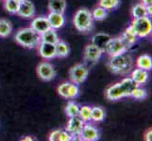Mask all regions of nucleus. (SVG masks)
Listing matches in <instances>:
<instances>
[{
    "label": "nucleus",
    "instance_id": "1",
    "mask_svg": "<svg viewBox=\"0 0 152 141\" xmlns=\"http://www.w3.org/2000/svg\"><path fill=\"white\" fill-rule=\"evenodd\" d=\"M138 85L130 77L124 78L121 82L109 87L106 90V97L110 101H117L124 97H130L132 91Z\"/></svg>",
    "mask_w": 152,
    "mask_h": 141
},
{
    "label": "nucleus",
    "instance_id": "2",
    "mask_svg": "<svg viewBox=\"0 0 152 141\" xmlns=\"http://www.w3.org/2000/svg\"><path fill=\"white\" fill-rule=\"evenodd\" d=\"M109 70L113 74L125 75L128 74L132 70L133 59L127 52L115 56H111L107 64Z\"/></svg>",
    "mask_w": 152,
    "mask_h": 141
},
{
    "label": "nucleus",
    "instance_id": "3",
    "mask_svg": "<svg viewBox=\"0 0 152 141\" xmlns=\"http://www.w3.org/2000/svg\"><path fill=\"white\" fill-rule=\"evenodd\" d=\"M15 40L24 47L34 48L41 43V36L31 27H26L17 31L15 34Z\"/></svg>",
    "mask_w": 152,
    "mask_h": 141
},
{
    "label": "nucleus",
    "instance_id": "4",
    "mask_svg": "<svg viewBox=\"0 0 152 141\" xmlns=\"http://www.w3.org/2000/svg\"><path fill=\"white\" fill-rule=\"evenodd\" d=\"M75 27L80 32H88L94 27V19L92 12L87 9H80L75 13L74 16Z\"/></svg>",
    "mask_w": 152,
    "mask_h": 141
},
{
    "label": "nucleus",
    "instance_id": "5",
    "mask_svg": "<svg viewBox=\"0 0 152 141\" xmlns=\"http://www.w3.org/2000/svg\"><path fill=\"white\" fill-rule=\"evenodd\" d=\"M130 27H132L138 38L148 37L152 31V23L149 17L133 19Z\"/></svg>",
    "mask_w": 152,
    "mask_h": 141
},
{
    "label": "nucleus",
    "instance_id": "6",
    "mask_svg": "<svg viewBox=\"0 0 152 141\" xmlns=\"http://www.w3.org/2000/svg\"><path fill=\"white\" fill-rule=\"evenodd\" d=\"M128 51V47L125 44L121 37L112 38L109 40V43L106 45L105 52L109 55V56H115L120 54H123Z\"/></svg>",
    "mask_w": 152,
    "mask_h": 141
},
{
    "label": "nucleus",
    "instance_id": "7",
    "mask_svg": "<svg viewBox=\"0 0 152 141\" xmlns=\"http://www.w3.org/2000/svg\"><path fill=\"white\" fill-rule=\"evenodd\" d=\"M89 74V68L85 64H77L69 71V77L72 83L80 85L83 83Z\"/></svg>",
    "mask_w": 152,
    "mask_h": 141
},
{
    "label": "nucleus",
    "instance_id": "8",
    "mask_svg": "<svg viewBox=\"0 0 152 141\" xmlns=\"http://www.w3.org/2000/svg\"><path fill=\"white\" fill-rule=\"evenodd\" d=\"M58 93L60 94L61 97L65 99H75L80 94V88L75 83L70 82H64L61 84L58 87Z\"/></svg>",
    "mask_w": 152,
    "mask_h": 141
},
{
    "label": "nucleus",
    "instance_id": "9",
    "mask_svg": "<svg viewBox=\"0 0 152 141\" xmlns=\"http://www.w3.org/2000/svg\"><path fill=\"white\" fill-rule=\"evenodd\" d=\"M104 53V51L92 43L86 45L84 50V59L90 63H96L101 59V56Z\"/></svg>",
    "mask_w": 152,
    "mask_h": 141
},
{
    "label": "nucleus",
    "instance_id": "10",
    "mask_svg": "<svg viewBox=\"0 0 152 141\" xmlns=\"http://www.w3.org/2000/svg\"><path fill=\"white\" fill-rule=\"evenodd\" d=\"M37 74L42 80L50 81L56 76V71L48 62H41L37 66Z\"/></svg>",
    "mask_w": 152,
    "mask_h": 141
},
{
    "label": "nucleus",
    "instance_id": "11",
    "mask_svg": "<svg viewBox=\"0 0 152 141\" xmlns=\"http://www.w3.org/2000/svg\"><path fill=\"white\" fill-rule=\"evenodd\" d=\"M78 137H80V139L83 141H96L100 137V134L98 129L94 125L84 124Z\"/></svg>",
    "mask_w": 152,
    "mask_h": 141
},
{
    "label": "nucleus",
    "instance_id": "12",
    "mask_svg": "<svg viewBox=\"0 0 152 141\" xmlns=\"http://www.w3.org/2000/svg\"><path fill=\"white\" fill-rule=\"evenodd\" d=\"M84 124L85 122L78 116L70 117L69 121H68L67 125H66V131L69 134H71L73 135V137H78L83 126H84Z\"/></svg>",
    "mask_w": 152,
    "mask_h": 141
},
{
    "label": "nucleus",
    "instance_id": "13",
    "mask_svg": "<svg viewBox=\"0 0 152 141\" xmlns=\"http://www.w3.org/2000/svg\"><path fill=\"white\" fill-rule=\"evenodd\" d=\"M38 47V52L39 55L45 59H52L56 57V47L55 44L48 43L41 41L39 43Z\"/></svg>",
    "mask_w": 152,
    "mask_h": 141
},
{
    "label": "nucleus",
    "instance_id": "14",
    "mask_svg": "<svg viewBox=\"0 0 152 141\" xmlns=\"http://www.w3.org/2000/svg\"><path fill=\"white\" fill-rule=\"evenodd\" d=\"M17 14L23 18H32L35 15V6L29 0H24L20 2Z\"/></svg>",
    "mask_w": 152,
    "mask_h": 141
},
{
    "label": "nucleus",
    "instance_id": "15",
    "mask_svg": "<svg viewBox=\"0 0 152 141\" xmlns=\"http://www.w3.org/2000/svg\"><path fill=\"white\" fill-rule=\"evenodd\" d=\"M30 27L33 30H35L37 33H39L40 35L51 28L48 17H44V16L34 18L30 24Z\"/></svg>",
    "mask_w": 152,
    "mask_h": 141
},
{
    "label": "nucleus",
    "instance_id": "16",
    "mask_svg": "<svg viewBox=\"0 0 152 141\" xmlns=\"http://www.w3.org/2000/svg\"><path fill=\"white\" fill-rule=\"evenodd\" d=\"M48 20L49 22L50 27L53 29H59L64 27L65 24V17L64 13H58V12H49L48 15Z\"/></svg>",
    "mask_w": 152,
    "mask_h": 141
},
{
    "label": "nucleus",
    "instance_id": "17",
    "mask_svg": "<svg viewBox=\"0 0 152 141\" xmlns=\"http://www.w3.org/2000/svg\"><path fill=\"white\" fill-rule=\"evenodd\" d=\"M148 71L140 69V68H137V69H134L132 72V76L130 78L137 84L138 86H142L144 84H145L148 80Z\"/></svg>",
    "mask_w": 152,
    "mask_h": 141
},
{
    "label": "nucleus",
    "instance_id": "18",
    "mask_svg": "<svg viewBox=\"0 0 152 141\" xmlns=\"http://www.w3.org/2000/svg\"><path fill=\"white\" fill-rule=\"evenodd\" d=\"M137 35L134 32V30L132 29V27H129L128 28H126V30L123 32L122 36H121V39L123 40V41L125 43V44L127 45L128 49L130 48L136 41H137Z\"/></svg>",
    "mask_w": 152,
    "mask_h": 141
},
{
    "label": "nucleus",
    "instance_id": "19",
    "mask_svg": "<svg viewBox=\"0 0 152 141\" xmlns=\"http://www.w3.org/2000/svg\"><path fill=\"white\" fill-rule=\"evenodd\" d=\"M112 39V37L109 34H105V33H97L96 35L93 36L92 38V43L96 45L98 48H100L105 52V48H106V45L109 43V40Z\"/></svg>",
    "mask_w": 152,
    "mask_h": 141
},
{
    "label": "nucleus",
    "instance_id": "20",
    "mask_svg": "<svg viewBox=\"0 0 152 141\" xmlns=\"http://www.w3.org/2000/svg\"><path fill=\"white\" fill-rule=\"evenodd\" d=\"M48 9L50 12L64 13L66 9L65 0H48Z\"/></svg>",
    "mask_w": 152,
    "mask_h": 141
},
{
    "label": "nucleus",
    "instance_id": "21",
    "mask_svg": "<svg viewBox=\"0 0 152 141\" xmlns=\"http://www.w3.org/2000/svg\"><path fill=\"white\" fill-rule=\"evenodd\" d=\"M41 41H44V43H52V44H56L58 41L60 40L59 36H58L56 29L50 28L48 31H45L43 34H41Z\"/></svg>",
    "mask_w": 152,
    "mask_h": 141
},
{
    "label": "nucleus",
    "instance_id": "22",
    "mask_svg": "<svg viewBox=\"0 0 152 141\" xmlns=\"http://www.w3.org/2000/svg\"><path fill=\"white\" fill-rule=\"evenodd\" d=\"M132 14L133 19L136 18H143V17H149L148 8L143 3H138L134 5L132 9Z\"/></svg>",
    "mask_w": 152,
    "mask_h": 141
},
{
    "label": "nucleus",
    "instance_id": "23",
    "mask_svg": "<svg viewBox=\"0 0 152 141\" xmlns=\"http://www.w3.org/2000/svg\"><path fill=\"white\" fill-rule=\"evenodd\" d=\"M136 66L140 69L145 71H149L152 68V59L148 55H142L140 56L137 60H136Z\"/></svg>",
    "mask_w": 152,
    "mask_h": 141
},
{
    "label": "nucleus",
    "instance_id": "24",
    "mask_svg": "<svg viewBox=\"0 0 152 141\" xmlns=\"http://www.w3.org/2000/svg\"><path fill=\"white\" fill-rule=\"evenodd\" d=\"M12 32V25L7 19H0V37L7 38Z\"/></svg>",
    "mask_w": 152,
    "mask_h": 141
},
{
    "label": "nucleus",
    "instance_id": "25",
    "mask_svg": "<svg viewBox=\"0 0 152 141\" xmlns=\"http://www.w3.org/2000/svg\"><path fill=\"white\" fill-rule=\"evenodd\" d=\"M56 47V56L59 57H65L68 56L70 52V47L69 44L66 43L64 40H59L55 44Z\"/></svg>",
    "mask_w": 152,
    "mask_h": 141
},
{
    "label": "nucleus",
    "instance_id": "26",
    "mask_svg": "<svg viewBox=\"0 0 152 141\" xmlns=\"http://www.w3.org/2000/svg\"><path fill=\"white\" fill-rule=\"evenodd\" d=\"M104 119H105V111L101 107H98V106L92 107V112H91L92 121L100 122L104 121Z\"/></svg>",
    "mask_w": 152,
    "mask_h": 141
},
{
    "label": "nucleus",
    "instance_id": "27",
    "mask_svg": "<svg viewBox=\"0 0 152 141\" xmlns=\"http://www.w3.org/2000/svg\"><path fill=\"white\" fill-rule=\"evenodd\" d=\"M80 106L78 104L73 101L68 102L67 106L65 107V113L68 117H75L78 116V112H80Z\"/></svg>",
    "mask_w": 152,
    "mask_h": 141
},
{
    "label": "nucleus",
    "instance_id": "28",
    "mask_svg": "<svg viewBox=\"0 0 152 141\" xmlns=\"http://www.w3.org/2000/svg\"><path fill=\"white\" fill-rule=\"evenodd\" d=\"M20 3L16 0H4V8L9 13L16 14L19 9Z\"/></svg>",
    "mask_w": 152,
    "mask_h": 141
},
{
    "label": "nucleus",
    "instance_id": "29",
    "mask_svg": "<svg viewBox=\"0 0 152 141\" xmlns=\"http://www.w3.org/2000/svg\"><path fill=\"white\" fill-rule=\"evenodd\" d=\"M91 12H92L93 19L96 20V21H102L108 16V10L106 9L100 7V6L96 8Z\"/></svg>",
    "mask_w": 152,
    "mask_h": 141
},
{
    "label": "nucleus",
    "instance_id": "30",
    "mask_svg": "<svg viewBox=\"0 0 152 141\" xmlns=\"http://www.w3.org/2000/svg\"><path fill=\"white\" fill-rule=\"evenodd\" d=\"M120 0H99V6L106 9L107 10L115 9L119 7Z\"/></svg>",
    "mask_w": 152,
    "mask_h": 141
},
{
    "label": "nucleus",
    "instance_id": "31",
    "mask_svg": "<svg viewBox=\"0 0 152 141\" xmlns=\"http://www.w3.org/2000/svg\"><path fill=\"white\" fill-rule=\"evenodd\" d=\"M91 112H92V107L84 106L80 108V112H78V117H80L84 122H89L91 119Z\"/></svg>",
    "mask_w": 152,
    "mask_h": 141
},
{
    "label": "nucleus",
    "instance_id": "32",
    "mask_svg": "<svg viewBox=\"0 0 152 141\" xmlns=\"http://www.w3.org/2000/svg\"><path fill=\"white\" fill-rule=\"evenodd\" d=\"M148 96V92L145 90V88L141 87V86H138L135 87V90L132 91V96L130 97H133L136 100H144V99L146 98Z\"/></svg>",
    "mask_w": 152,
    "mask_h": 141
},
{
    "label": "nucleus",
    "instance_id": "33",
    "mask_svg": "<svg viewBox=\"0 0 152 141\" xmlns=\"http://www.w3.org/2000/svg\"><path fill=\"white\" fill-rule=\"evenodd\" d=\"M74 139L73 135L69 134L67 131H62L61 132V137H60V141H71Z\"/></svg>",
    "mask_w": 152,
    "mask_h": 141
},
{
    "label": "nucleus",
    "instance_id": "34",
    "mask_svg": "<svg viewBox=\"0 0 152 141\" xmlns=\"http://www.w3.org/2000/svg\"><path fill=\"white\" fill-rule=\"evenodd\" d=\"M61 130H55L49 134V140L50 141H60Z\"/></svg>",
    "mask_w": 152,
    "mask_h": 141
},
{
    "label": "nucleus",
    "instance_id": "35",
    "mask_svg": "<svg viewBox=\"0 0 152 141\" xmlns=\"http://www.w3.org/2000/svg\"><path fill=\"white\" fill-rule=\"evenodd\" d=\"M144 138L146 141H151L152 139V130L151 129H148L144 134Z\"/></svg>",
    "mask_w": 152,
    "mask_h": 141
},
{
    "label": "nucleus",
    "instance_id": "36",
    "mask_svg": "<svg viewBox=\"0 0 152 141\" xmlns=\"http://www.w3.org/2000/svg\"><path fill=\"white\" fill-rule=\"evenodd\" d=\"M142 3L145 6H149V5L152 4V0H142Z\"/></svg>",
    "mask_w": 152,
    "mask_h": 141
},
{
    "label": "nucleus",
    "instance_id": "37",
    "mask_svg": "<svg viewBox=\"0 0 152 141\" xmlns=\"http://www.w3.org/2000/svg\"><path fill=\"white\" fill-rule=\"evenodd\" d=\"M146 8H148V15H149V16H151V15H152V6H151V5H149V6H146Z\"/></svg>",
    "mask_w": 152,
    "mask_h": 141
},
{
    "label": "nucleus",
    "instance_id": "38",
    "mask_svg": "<svg viewBox=\"0 0 152 141\" xmlns=\"http://www.w3.org/2000/svg\"><path fill=\"white\" fill-rule=\"evenodd\" d=\"M22 140H33V138L31 137H26V138H22Z\"/></svg>",
    "mask_w": 152,
    "mask_h": 141
},
{
    "label": "nucleus",
    "instance_id": "39",
    "mask_svg": "<svg viewBox=\"0 0 152 141\" xmlns=\"http://www.w3.org/2000/svg\"><path fill=\"white\" fill-rule=\"evenodd\" d=\"M16 1L20 3V2H22V1H24V0H16Z\"/></svg>",
    "mask_w": 152,
    "mask_h": 141
}]
</instances>
